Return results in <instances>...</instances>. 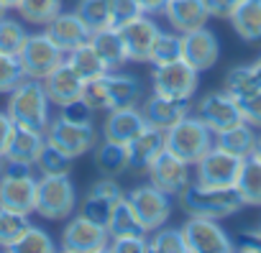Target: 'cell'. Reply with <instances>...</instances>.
Wrapping results in <instances>:
<instances>
[{"label":"cell","mask_w":261,"mask_h":253,"mask_svg":"<svg viewBox=\"0 0 261 253\" xmlns=\"http://www.w3.org/2000/svg\"><path fill=\"white\" fill-rule=\"evenodd\" d=\"M90 46H92L95 54L102 59V64L108 67V72L120 69V67L128 62L118 29H100V31H92V36H90Z\"/></svg>","instance_id":"cell-25"},{"label":"cell","mask_w":261,"mask_h":253,"mask_svg":"<svg viewBox=\"0 0 261 253\" xmlns=\"http://www.w3.org/2000/svg\"><path fill=\"white\" fill-rule=\"evenodd\" d=\"M41 85H44V92H46L49 102L57 105V107H64V105H69V102L82 100L85 79H82L67 62H62L54 72H49V74L41 79Z\"/></svg>","instance_id":"cell-19"},{"label":"cell","mask_w":261,"mask_h":253,"mask_svg":"<svg viewBox=\"0 0 261 253\" xmlns=\"http://www.w3.org/2000/svg\"><path fill=\"white\" fill-rule=\"evenodd\" d=\"M258 233H261V225H258Z\"/></svg>","instance_id":"cell-56"},{"label":"cell","mask_w":261,"mask_h":253,"mask_svg":"<svg viewBox=\"0 0 261 253\" xmlns=\"http://www.w3.org/2000/svg\"><path fill=\"white\" fill-rule=\"evenodd\" d=\"M233 248H238V250H261V233L258 230L241 233L238 240L233 243Z\"/></svg>","instance_id":"cell-48"},{"label":"cell","mask_w":261,"mask_h":253,"mask_svg":"<svg viewBox=\"0 0 261 253\" xmlns=\"http://www.w3.org/2000/svg\"><path fill=\"white\" fill-rule=\"evenodd\" d=\"M29 228H31L29 215L11 212V210L0 207V248H3V250H11Z\"/></svg>","instance_id":"cell-34"},{"label":"cell","mask_w":261,"mask_h":253,"mask_svg":"<svg viewBox=\"0 0 261 253\" xmlns=\"http://www.w3.org/2000/svg\"><path fill=\"white\" fill-rule=\"evenodd\" d=\"M258 87H261V82H258V77H256V72H253L251 64H246V67H233V69L225 74V79H223V90H225L228 95H233L236 100L243 97V95H248V92H253V90H258Z\"/></svg>","instance_id":"cell-35"},{"label":"cell","mask_w":261,"mask_h":253,"mask_svg":"<svg viewBox=\"0 0 261 253\" xmlns=\"http://www.w3.org/2000/svg\"><path fill=\"white\" fill-rule=\"evenodd\" d=\"M0 3H3V8L8 11V8H18V3H21V0H0Z\"/></svg>","instance_id":"cell-52"},{"label":"cell","mask_w":261,"mask_h":253,"mask_svg":"<svg viewBox=\"0 0 261 253\" xmlns=\"http://www.w3.org/2000/svg\"><path fill=\"white\" fill-rule=\"evenodd\" d=\"M159 26L151 16H136L134 21H128L118 29L120 34V41H123V49H125V57L128 62H139V64H149L151 62V49L156 44V36H159Z\"/></svg>","instance_id":"cell-11"},{"label":"cell","mask_w":261,"mask_h":253,"mask_svg":"<svg viewBox=\"0 0 261 253\" xmlns=\"http://www.w3.org/2000/svg\"><path fill=\"white\" fill-rule=\"evenodd\" d=\"M57 245H54V240H51V235L44 230V228H39V225H31L23 235H21V240L11 248V250H41V253H49V250H54Z\"/></svg>","instance_id":"cell-42"},{"label":"cell","mask_w":261,"mask_h":253,"mask_svg":"<svg viewBox=\"0 0 261 253\" xmlns=\"http://www.w3.org/2000/svg\"><path fill=\"white\" fill-rule=\"evenodd\" d=\"M251 67H253V72H256V77H258V82H261V57H258Z\"/></svg>","instance_id":"cell-53"},{"label":"cell","mask_w":261,"mask_h":253,"mask_svg":"<svg viewBox=\"0 0 261 253\" xmlns=\"http://www.w3.org/2000/svg\"><path fill=\"white\" fill-rule=\"evenodd\" d=\"M108 250H118V253L149 250V238H146V233H139V235H118V238H110V248Z\"/></svg>","instance_id":"cell-45"},{"label":"cell","mask_w":261,"mask_h":253,"mask_svg":"<svg viewBox=\"0 0 261 253\" xmlns=\"http://www.w3.org/2000/svg\"><path fill=\"white\" fill-rule=\"evenodd\" d=\"M164 16L177 34L197 31V29L207 26V21H210L205 0H169L164 8Z\"/></svg>","instance_id":"cell-23"},{"label":"cell","mask_w":261,"mask_h":253,"mask_svg":"<svg viewBox=\"0 0 261 253\" xmlns=\"http://www.w3.org/2000/svg\"><path fill=\"white\" fill-rule=\"evenodd\" d=\"M144 97L141 79L128 72H105L95 79H87L82 87V102L95 110H115V107H139Z\"/></svg>","instance_id":"cell-1"},{"label":"cell","mask_w":261,"mask_h":253,"mask_svg":"<svg viewBox=\"0 0 261 253\" xmlns=\"http://www.w3.org/2000/svg\"><path fill=\"white\" fill-rule=\"evenodd\" d=\"M197 118L207 125L213 133H220V131H228L233 125L243 123L241 118V107L236 102L233 95H228L225 90H218V92H207L200 102H197Z\"/></svg>","instance_id":"cell-12"},{"label":"cell","mask_w":261,"mask_h":253,"mask_svg":"<svg viewBox=\"0 0 261 253\" xmlns=\"http://www.w3.org/2000/svg\"><path fill=\"white\" fill-rule=\"evenodd\" d=\"M139 110L144 113V120L149 128H159V131H169L172 125H177L182 118L190 115V100H177V97H164V95H151L144 100V105H139Z\"/></svg>","instance_id":"cell-17"},{"label":"cell","mask_w":261,"mask_h":253,"mask_svg":"<svg viewBox=\"0 0 261 253\" xmlns=\"http://www.w3.org/2000/svg\"><path fill=\"white\" fill-rule=\"evenodd\" d=\"M0 207L21 215H31L36 207V177L0 174Z\"/></svg>","instance_id":"cell-18"},{"label":"cell","mask_w":261,"mask_h":253,"mask_svg":"<svg viewBox=\"0 0 261 253\" xmlns=\"http://www.w3.org/2000/svg\"><path fill=\"white\" fill-rule=\"evenodd\" d=\"M74 207H77V192L69 174H57V177L41 174L36 179L34 212H39L46 220H64L74 212Z\"/></svg>","instance_id":"cell-5"},{"label":"cell","mask_w":261,"mask_h":253,"mask_svg":"<svg viewBox=\"0 0 261 253\" xmlns=\"http://www.w3.org/2000/svg\"><path fill=\"white\" fill-rule=\"evenodd\" d=\"M236 192L241 194L243 205L251 207H261V161L256 156H246L238 182H236Z\"/></svg>","instance_id":"cell-29"},{"label":"cell","mask_w":261,"mask_h":253,"mask_svg":"<svg viewBox=\"0 0 261 253\" xmlns=\"http://www.w3.org/2000/svg\"><path fill=\"white\" fill-rule=\"evenodd\" d=\"M44 138H46V144L57 146L69 159H77V156H82V154H87L97 146L100 133L90 120L77 123V120H69V118L59 115L57 120H49L46 131H44Z\"/></svg>","instance_id":"cell-6"},{"label":"cell","mask_w":261,"mask_h":253,"mask_svg":"<svg viewBox=\"0 0 261 253\" xmlns=\"http://www.w3.org/2000/svg\"><path fill=\"white\" fill-rule=\"evenodd\" d=\"M241 166H243L241 156H233V154L213 146L195 164V179L202 187H236Z\"/></svg>","instance_id":"cell-9"},{"label":"cell","mask_w":261,"mask_h":253,"mask_svg":"<svg viewBox=\"0 0 261 253\" xmlns=\"http://www.w3.org/2000/svg\"><path fill=\"white\" fill-rule=\"evenodd\" d=\"M62 115H64V118H69V120H77V123H87V120H90V115H92V110H90L82 100H77V102L64 105V107H62Z\"/></svg>","instance_id":"cell-47"},{"label":"cell","mask_w":261,"mask_h":253,"mask_svg":"<svg viewBox=\"0 0 261 253\" xmlns=\"http://www.w3.org/2000/svg\"><path fill=\"white\" fill-rule=\"evenodd\" d=\"M149 250H159V253H182L187 250L185 235L179 228H156L154 235L149 238Z\"/></svg>","instance_id":"cell-38"},{"label":"cell","mask_w":261,"mask_h":253,"mask_svg":"<svg viewBox=\"0 0 261 253\" xmlns=\"http://www.w3.org/2000/svg\"><path fill=\"white\" fill-rule=\"evenodd\" d=\"M177 59H182V34L159 31L149 64H169V62H177Z\"/></svg>","instance_id":"cell-37"},{"label":"cell","mask_w":261,"mask_h":253,"mask_svg":"<svg viewBox=\"0 0 261 253\" xmlns=\"http://www.w3.org/2000/svg\"><path fill=\"white\" fill-rule=\"evenodd\" d=\"M253 144H256V131L251 128L248 123H238V125H233V128H228V131L215 133V146L228 151V154H233V156H241V159L253 154Z\"/></svg>","instance_id":"cell-28"},{"label":"cell","mask_w":261,"mask_h":253,"mask_svg":"<svg viewBox=\"0 0 261 253\" xmlns=\"http://www.w3.org/2000/svg\"><path fill=\"white\" fill-rule=\"evenodd\" d=\"M146 177L149 182L162 189L164 194L169 197H177L187 184H190V164L182 161L179 156H174L169 149H164L146 169Z\"/></svg>","instance_id":"cell-14"},{"label":"cell","mask_w":261,"mask_h":253,"mask_svg":"<svg viewBox=\"0 0 261 253\" xmlns=\"http://www.w3.org/2000/svg\"><path fill=\"white\" fill-rule=\"evenodd\" d=\"M236 102L241 107L243 123H248L251 128H261V87L248 92V95H243V97H238Z\"/></svg>","instance_id":"cell-43"},{"label":"cell","mask_w":261,"mask_h":253,"mask_svg":"<svg viewBox=\"0 0 261 253\" xmlns=\"http://www.w3.org/2000/svg\"><path fill=\"white\" fill-rule=\"evenodd\" d=\"M44 144H46V138H44L41 131L26 128V125H16L13 136H11V141H8V149H6V154H3V159H6V161H21V164L36 166Z\"/></svg>","instance_id":"cell-24"},{"label":"cell","mask_w":261,"mask_h":253,"mask_svg":"<svg viewBox=\"0 0 261 253\" xmlns=\"http://www.w3.org/2000/svg\"><path fill=\"white\" fill-rule=\"evenodd\" d=\"M13 128H16V123L11 120V115L8 113H0V156H3L6 149H8V141L13 136Z\"/></svg>","instance_id":"cell-49"},{"label":"cell","mask_w":261,"mask_h":253,"mask_svg":"<svg viewBox=\"0 0 261 253\" xmlns=\"http://www.w3.org/2000/svg\"><path fill=\"white\" fill-rule=\"evenodd\" d=\"M136 16H141L136 0H113V13H110V29H120L123 23L134 21Z\"/></svg>","instance_id":"cell-44"},{"label":"cell","mask_w":261,"mask_h":253,"mask_svg":"<svg viewBox=\"0 0 261 253\" xmlns=\"http://www.w3.org/2000/svg\"><path fill=\"white\" fill-rule=\"evenodd\" d=\"M64 51L44 34H29L18 59H21V67L26 72L29 79H44L49 72H54L62 62H64Z\"/></svg>","instance_id":"cell-8"},{"label":"cell","mask_w":261,"mask_h":253,"mask_svg":"<svg viewBox=\"0 0 261 253\" xmlns=\"http://www.w3.org/2000/svg\"><path fill=\"white\" fill-rule=\"evenodd\" d=\"M179 230H182V235H185L187 250H192V253H205V250L223 253V250H233V240H230V235L218 225V220H210V217H190Z\"/></svg>","instance_id":"cell-13"},{"label":"cell","mask_w":261,"mask_h":253,"mask_svg":"<svg viewBox=\"0 0 261 253\" xmlns=\"http://www.w3.org/2000/svg\"><path fill=\"white\" fill-rule=\"evenodd\" d=\"M144 131H146V120H144V113L139 107H115V110H108V118L102 123V138L123 144V146H128Z\"/></svg>","instance_id":"cell-20"},{"label":"cell","mask_w":261,"mask_h":253,"mask_svg":"<svg viewBox=\"0 0 261 253\" xmlns=\"http://www.w3.org/2000/svg\"><path fill=\"white\" fill-rule=\"evenodd\" d=\"M95 156V166L102 177H120L123 172H128V146L115 144V141H97V146L92 149Z\"/></svg>","instance_id":"cell-26"},{"label":"cell","mask_w":261,"mask_h":253,"mask_svg":"<svg viewBox=\"0 0 261 253\" xmlns=\"http://www.w3.org/2000/svg\"><path fill=\"white\" fill-rule=\"evenodd\" d=\"M23 79L26 72L21 67V59L0 51V95H11Z\"/></svg>","instance_id":"cell-39"},{"label":"cell","mask_w":261,"mask_h":253,"mask_svg":"<svg viewBox=\"0 0 261 253\" xmlns=\"http://www.w3.org/2000/svg\"><path fill=\"white\" fill-rule=\"evenodd\" d=\"M151 82L154 92L164 97H177V100H190L197 92L200 85V72L187 64L185 59L169 62V64H151Z\"/></svg>","instance_id":"cell-7"},{"label":"cell","mask_w":261,"mask_h":253,"mask_svg":"<svg viewBox=\"0 0 261 253\" xmlns=\"http://www.w3.org/2000/svg\"><path fill=\"white\" fill-rule=\"evenodd\" d=\"M164 141H167V149L174 156H179L182 161L195 166L215 146V133L197 115H187V118H182L177 125H172V128L164 133Z\"/></svg>","instance_id":"cell-4"},{"label":"cell","mask_w":261,"mask_h":253,"mask_svg":"<svg viewBox=\"0 0 261 253\" xmlns=\"http://www.w3.org/2000/svg\"><path fill=\"white\" fill-rule=\"evenodd\" d=\"M64 62H67L85 82H87V79H95V77H100V74L108 72V67H105L102 59L95 54V49L90 46V41L82 44V46H77V49H72V51L64 57Z\"/></svg>","instance_id":"cell-31"},{"label":"cell","mask_w":261,"mask_h":253,"mask_svg":"<svg viewBox=\"0 0 261 253\" xmlns=\"http://www.w3.org/2000/svg\"><path fill=\"white\" fill-rule=\"evenodd\" d=\"M241 3H246V0H205L210 18H230L233 11H236Z\"/></svg>","instance_id":"cell-46"},{"label":"cell","mask_w":261,"mask_h":253,"mask_svg":"<svg viewBox=\"0 0 261 253\" xmlns=\"http://www.w3.org/2000/svg\"><path fill=\"white\" fill-rule=\"evenodd\" d=\"M46 36H49L64 54H69L72 49L87 44L90 36H92V31L82 23V18H80L77 13H59L57 18H51V21L46 23Z\"/></svg>","instance_id":"cell-21"},{"label":"cell","mask_w":261,"mask_h":253,"mask_svg":"<svg viewBox=\"0 0 261 253\" xmlns=\"http://www.w3.org/2000/svg\"><path fill=\"white\" fill-rule=\"evenodd\" d=\"M49 97L44 92L41 79H23L8 97V115L16 125H26L34 131H46L49 125Z\"/></svg>","instance_id":"cell-3"},{"label":"cell","mask_w":261,"mask_h":253,"mask_svg":"<svg viewBox=\"0 0 261 253\" xmlns=\"http://www.w3.org/2000/svg\"><path fill=\"white\" fill-rule=\"evenodd\" d=\"M169 0H136V6L144 16H156V13H164Z\"/></svg>","instance_id":"cell-50"},{"label":"cell","mask_w":261,"mask_h":253,"mask_svg":"<svg viewBox=\"0 0 261 253\" xmlns=\"http://www.w3.org/2000/svg\"><path fill=\"white\" fill-rule=\"evenodd\" d=\"M113 205H115V202H110V200H105V197L90 192V194L85 197L82 207H80V215L87 217V220H92V222H97V225H105V228H108V220H110Z\"/></svg>","instance_id":"cell-41"},{"label":"cell","mask_w":261,"mask_h":253,"mask_svg":"<svg viewBox=\"0 0 261 253\" xmlns=\"http://www.w3.org/2000/svg\"><path fill=\"white\" fill-rule=\"evenodd\" d=\"M0 172H3V156H0Z\"/></svg>","instance_id":"cell-55"},{"label":"cell","mask_w":261,"mask_h":253,"mask_svg":"<svg viewBox=\"0 0 261 253\" xmlns=\"http://www.w3.org/2000/svg\"><path fill=\"white\" fill-rule=\"evenodd\" d=\"M6 13V8H3V3H0V16H3Z\"/></svg>","instance_id":"cell-54"},{"label":"cell","mask_w":261,"mask_h":253,"mask_svg":"<svg viewBox=\"0 0 261 253\" xmlns=\"http://www.w3.org/2000/svg\"><path fill=\"white\" fill-rule=\"evenodd\" d=\"M62 248L72 250V253H80V250H85V253L108 250L110 248V233H108L105 225H97V222L77 215L62 230Z\"/></svg>","instance_id":"cell-15"},{"label":"cell","mask_w":261,"mask_h":253,"mask_svg":"<svg viewBox=\"0 0 261 253\" xmlns=\"http://www.w3.org/2000/svg\"><path fill=\"white\" fill-rule=\"evenodd\" d=\"M251 156H256V159L261 161V133L256 136V144H253V154H251Z\"/></svg>","instance_id":"cell-51"},{"label":"cell","mask_w":261,"mask_h":253,"mask_svg":"<svg viewBox=\"0 0 261 253\" xmlns=\"http://www.w3.org/2000/svg\"><path fill=\"white\" fill-rule=\"evenodd\" d=\"M218 57H220V44H218V36L207 26L182 34V59L192 64L197 72L213 69L218 64Z\"/></svg>","instance_id":"cell-16"},{"label":"cell","mask_w":261,"mask_h":253,"mask_svg":"<svg viewBox=\"0 0 261 253\" xmlns=\"http://www.w3.org/2000/svg\"><path fill=\"white\" fill-rule=\"evenodd\" d=\"M243 41H261V0H246L228 18Z\"/></svg>","instance_id":"cell-27"},{"label":"cell","mask_w":261,"mask_h":253,"mask_svg":"<svg viewBox=\"0 0 261 253\" xmlns=\"http://www.w3.org/2000/svg\"><path fill=\"white\" fill-rule=\"evenodd\" d=\"M125 200L130 202V207H134L139 222L144 225V230H156L162 228L169 215H172V202H169V194H164L162 189H156L151 182L149 184H141L136 189H130L125 194Z\"/></svg>","instance_id":"cell-10"},{"label":"cell","mask_w":261,"mask_h":253,"mask_svg":"<svg viewBox=\"0 0 261 253\" xmlns=\"http://www.w3.org/2000/svg\"><path fill=\"white\" fill-rule=\"evenodd\" d=\"M167 149V141H164V131L159 128H149L139 133L134 141L128 144V172L130 174H146L149 164Z\"/></svg>","instance_id":"cell-22"},{"label":"cell","mask_w":261,"mask_h":253,"mask_svg":"<svg viewBox=\"0 0 261 253\" xmlns=\"http://www.w3.org/2000/svg\"><path fill=\"white\" fill-rule=\"evenodd\" d=\"M21 18L34 26H46L51 18L62 13V0H21L18 8Z\"/></svg>","instance_id":"cell-33"},{"label":"cell","mask_w":261,"mask_h":253,"mask_svg":"<svg viewBox=\"0 0 261 253\" xmlns=\"http://www.w3.org/2000/svg\"><path fill=\"white\" fill-rule=\"evenodd\" d=\"M177 197H179V207L190 217L225 220L243 207V200L236 192V187H202L195 182L187 184Z\"/></svg>","instance_id":"cell-2"},{"label":"cell","mask_w":261,"mask_h":253,"mask_svg":"<svg viewBox=\"0 0 261 253\" xmlns=\"http://www.w3.org/2000/svg\"><path fill=\"white\" fill-rule=\"evenodd\" d=\"M26 39H29V34L21 26V21L0 16V51L11 54V57H18L23 44H26Z\"/></svg>","instance_id":"cell-36"},{"label":"cell","mask_w":261,"mask_h":253,"mask_svg":"<svg viewBox=\"0 0 261 253\" xmlns=\"http://www.w3.org/2000/svg\"><path fill=\"white\" fill-rule=\"evenodd\" d=\"M69 164H72V159H69L67 154H62V151H59L57 146H51V144H44L41 156H39V161H36L34 169H39L41 174L57 177V174H69Z\"/></svg>","instance_id":"cell-40"},{"label":"cell","mask_w":261,"mask_h":253,"mask_svg":"<svg viewBox=\"0 0 261 253\" xmlns=\"http://www.w3.org/2000/svg\"><path fill=\"white\" fill-rule=\"evenodd\" d=\"M74 13L82 18V23L90 31L110 29V13H113V0H80Z\"/></svg>","instance_id":"cell-32"},{"label":"cell","mask_w":261,"mask_h":253,"mask_svg":"<svg viewBox=\"0 0 261 253\" xmlns=\"http://www.w3.org/2000/svg\"><path fill=\"white\" fill-rule=\"evenodd\" d=\"M108 233L110 238H118V235H139V233H146L144 225L139 222L134 207L125 200V194L113 205V212H110V220H108Z\"/></svg>","instance_id":"cell-30"}]
</instances>
